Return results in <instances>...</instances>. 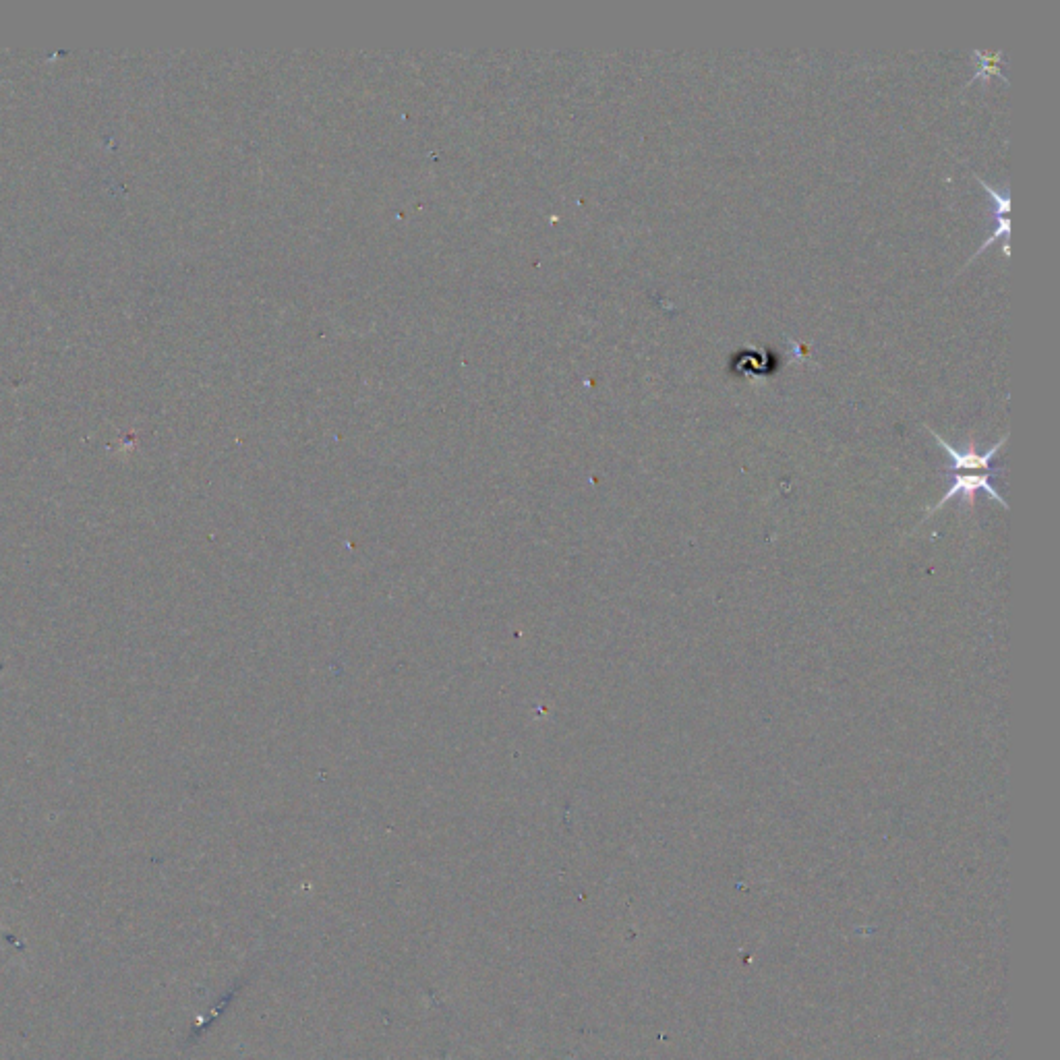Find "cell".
<instances>
[{
  "label": "cell",
  "mask_w": 1060,
  "mask_h": 1060,
  "mask_svg": "<svg viewBox=\"0 0 1060 1060\" xmlns=\"http://www.w3.org/2000/svg\"><path fill=\"white\" fill-rule=\"evenodd\" d=\"M978 491L988 493V495L994 499V502H998V506H1003V508L1007 510V502H1005V499L998 495V491L990 485L988 475H963V473H957L955 483L951 485V489H949L945 495L940 497V502H938L936 506H932V508L926 510V518L932 516L934 512H938L940 508H945V504L951 502V499L957 497V495H961V499L967 504V510H974Z\"/></svg>",
  "instance_id": "6da1fadb"
},
{
  "label": "cell",
  "mask_w": 1060,
  "mask_h": 1060,
  "mask_svg": "<svg viewBox=\"0 0 1060 1060\" xmlns=\"http://www.w3.org/2000/svg\"><path fill=\"white\" fill-rule=\"evenodd\" d=\"M928 431L934 435L936 444L951 456V460H953V468L957 470V473H963V470H984V473H986V470L990 468L992 458L1000 452V448H1003V446L1007 444V435H1005V437H1000V439H998V444H994L988 452L980 454V452L976 450L974 444H969L967 450H957V448H953V446L949 444V441L942 439L936 431H932V429H928Z\"/></svg>",
  "instance_id": "7a4b0ae2"
}]
</instances>
